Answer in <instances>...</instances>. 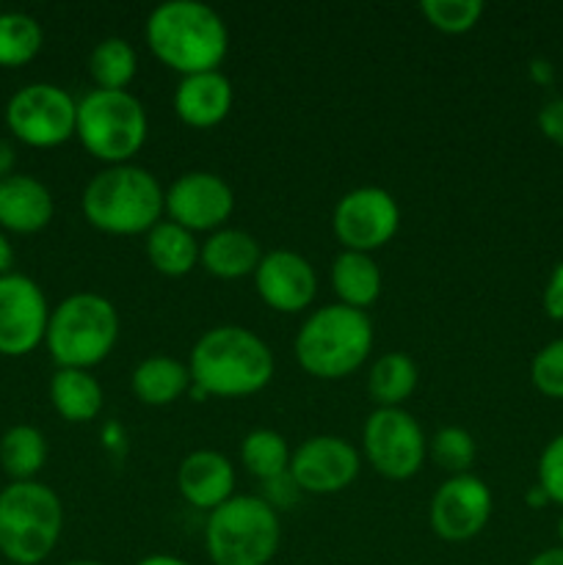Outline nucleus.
Returning <instances> with one entry per match:
<instances>
[{"label":"nucleus","mask_w":563,"mask_h":565,"mask_svg":"<svg viewBox=\"0 0 563 565\" xmlns=\"http://www.w3.org/2000/svg\"><path fill=\"white\" fill-rule=\"evenodd\" d=\"M193 392L204 397H248L274 379V353L243 326H215L204 331L188 359Z\"/></svg>","instance_id":"obj_1"},{"label":"nucleus","mask_w":563,"mask_h":565,"mask_svg":"<svg viewBox=\"0 0 563 565\" xmlns=\"http://www.w3.org/2000/svg\"><path fill=\"white\" fill-rule=\"evenodd\" d=\"M155 58L182 77L215 72L230 50V31L215 9L196 0H169L147 17L144 28Z\"/></svg>","instance_id":"obj_2"},{"label":"nucleus","mask_w":563,"mask_h":565,"mask_svg":"<svg viewBox=\"0 0 563 565\" xmlns=\"http://www.w3.org/2000/svg\"><path fill=\"white\" fill-rule=\"evenodd\" d=\"M163 196L158 177L141 166H105L88 180L83 191V215L105 235H147L163 215Z\"/></svg>","instance_id":"obj_3"},{"label":"nucleus","mask_w":563,"mask_h":565,"mask_svg":"<svg viewBox=\"0 0 563 565\" xmlns=\"http://www.w3.org/2000/svg\"><path fill=\"white\" fill-rule=\"evenodd\" d=\"M373 351V323L368 312L346 303L320 307L298 329L293 353L301 370L320 381H340L357 373Z\"/></svg>","instance_id":"obj_4"},{"label":"nucleus","mask_w":563,"mask_h":565,"mask_svg":"<svg viewBox=\"0 0 563 565\" xmlns=\"http://www.w3.org/2000/svg\"><path fill=\"white\" fill-rule=\"evenodd\" d=\"M64 530V505L39 480L0 491V555L11 565H39L53 555Z\"/></svg>","instance_id":"obj_5"},{"label":"nucleus","mask_w":563,"mask_h":565,"mask_svg":"<svg viewBox=\"0 0 563 565\" xmlns=\"http://www.w3.org/2000/svg\"><path fill=\"white\" fill-rule=\"evenodd\" d=\"M116 340H119V312L99 292H75L50 309L44 345L59 367H97L110 356Z\"/></svg>","instance_id":"obj_6"},{"label":"nucleus","mask_w":563,"mask_h":565,"mask_svg":"<svg viewBox=\"0 0 563 565\" xmlns=\"http://www.w3.org/2000/svg\"><path fill=\"white\" fill-rule=\"evenodd\" d=\"M279 544V511L263 497H232L204 522V550L213 565H268Z\"/></svg>","instance_id":"obj_7"},{"label":"nucleus","mask_w":563,"mask_h":565,"mask_svg":"<svg viewBox=\"0 0 563 565\" xmlns=\"http://www.w3.org/2000/svg\"><path fill=\"white\" fill-rule=\"evenodd\" d=\"M147 110L130 92L92 88L77 99V141L105 166L130 163L147 143Z\"/></svg>","instance_id":"obj_8"},{"label":"nucleus","mask_w":563,"mask_h":565,"mask_svg":"<svg viewBox=\"0 0 563 565\" xmlns=\"http://www.w3.org/2000/svg\"><path fill=\"white\" fill-rule=\"evenodd\" d=\"M77 99L55 83H28L6 103V127L33 149H53L75 136Z\"/></svg>","instance_id":"obj_9"},{"label":"nucleus","mask_w":563,"mask_h":565,"mask_svg":"<svg viewBox=\"0 0 563 565\" xmlns=\"http://www.w3.org/2000/svg\"><path fill=\"white\" fill-rule=\"evenodd\" d=\"M362 450L370 467L386 480H408L423 469L428 439L403 408H375L362 428Z\"/></svg>","instance_id":"obj_10"},{"label":"nucleus","mask_w":563,"mask_h":565,"mask_svg":"<svg viewBox=\"0 0 563 565\" xmlns=\"http://www.w3.org/2000/svg\"><path fill=\"white\" fill-rule=\"evenodd\" d=\"M397 226H401V207L395 196L379 185L348 191L331 215V230L342 252L373 254L397 235Z\"/></svg>","instance_id":"obj_11"},{"label":"nucleus","mask_w":563,"mask_h":565,"mask_svg":"<svg viewBox=\"0 0 563 565\" xmlns=\"http://www.w3.org/2000/svg\"><path fill=\"white\" fill-rule=\"evenodd\" d=\"M50 307L42 287L25 274L0 276V356L20 359L44 342Z\"/></svg>","instance_id":"obj_12"},{"label":"nucleus","mask_w":563,"mask_h":565,"mask_svg":"<svg viewBox=\"0 0 563 565\" xmlns=\"http://www.w3.org/2000/svg\"><path fill=\"white\" fill-rule=\"evenodd\" d=\"M235 210V193L213 171H188L177 177L163 196V213L188 232H219Z\"/></svg>","instance_id":"obj_13"},{"label":"nucleus","mask_w":563,"mask_h":565,"mask_svg":"<svg viewBox=\"0 0 563 565\" xmlns=\"http://www.w3.org/2000/svg\"><path fill=\"white\" fill-rule=\"evenodd\" d=\"M489 486L475 475H453L436 489L428 508V524L434 535H439L447 544H464L472 541L486 530L491 519Z\"/></svg>","instance_id":"obj_14"},{"label":"nucleus","mask_w":563,"mask_h":565,"mask_svg":"<svg viewBox=\"0 0 563 565\" xmlns=\"http://www.w3.org/2000/svg\"><path fill=\"white\" fill-rule=\"evenodd\" d=\"M362 469L357 447L340 436H312L290 456V478L304 494H337Z\"/></svg>","instance_id":"obj_15"},{"label":"nucleus","mask_w":563,"mask_h":565,"mask_svg":"<svg viewBox=\"0 0 563 565\" xmlns=\"http://www.w3.org/2000/svg\"><path fill=\"white\" fill-rule=\"evenodd\" d=\"M254 287L265 307H270L274 312L296 315L315 301L318 274L307 257L287 252V248H276L259 259L257 270H254Z\"/></svg>","instance_id":"obj_16"},{"label":"nucleus","mask_w":563,"mask_h":565,"mask_svg":"<svg viewBox=\"0 0 563 565\" xmlns=\"http://www.w3.org/2000/svg\"><path fill=\"white\" fill-rule=\"evenodd\" d=\"M182 500L199 511H215L235 497V467L224 452L193 450L177 469Z\"/></svg>","instance_id":"obj_17"},{"label":"nucleus","mask_w":563,"mask_h":565,"mask_svg":"<svg viewBox=\"0 0 563 565\" xmlns=\"http://www.w3.org/2000/svg\"><path fill=\"white\" fill-rule=\"evenodd\" d=\"M232 103H235V88L219 70L182 77L174 92L177 116L193 130H210L221 125L230 116Z\"/></svg>","instance_id":"obj_18"},{"label":"nucleus","mask_w":563,"mask_h":565,"mask_svg":"<svg viewBox=\"0 0 563 565\" xmlns=\"http://www.w3.org/2000/svg\"><path fill=\"white\" fill-rule=\"evenodd\" d=\"M53 193L36 177L11 174L0 182V230L33 235L53 221Z\"/></svg>","instance_id":"obj_19"},{"label":"nucleus","mask_w":563,"mask_h":565,"mask_svg":"<svg viewBox=\"0 0 563 565\" xmlns=\"http://www.w3.org/2000/svg\"><path fill=\"white\" fill-rule=\"evenodd\" d=\"M259 259H263V248H259L257 237L243 230H232V226L213 232L199 248V265L210 276L226 281L254 276Z\"/></svg>","instance_id":"obj_20"},{"label":"nucleus","mask_w":563,"mask_h":565,"mask_svg":"<svg viewBox=\"0 0 563 565\" xmlns=\"http://www.w3.org/2000/svg\"><path fill=\"white\" fill-rule=\"evenodd\" d=\"M50 403L66 423L83 425L99 417L105 406V392L92 370L59 367L50 379Z\"/></svg>","instance_id":"obj_21"},{"label":"nucleus","mask_w":563,"mask_h":565,"mask_svg":"<svg viewBox=\"0 0 563 565\" xmlns=\"http://www.w3.org/2000/svg\"><path fill=\"white\" fill-rule=\"evenodd\" d=\"M130 386L132 395L144 406L160 408L185 395L188 386H191V373H188V364L177 362L171 356H149L132 370Z\"/></svg>","instance_id":"obj_22"},{"label":"nucleus","mask_w":563,"mask_h":565,"mask_svg":"<svg viewBox=\"0 0 563 565\" xmlns=\"http://www.w3.org/2000/svg\"><path fill=\"white\" fill-rule=\"evenodd\" d=\"M199 248L202 243H196V235L169 218L147 232L149 265L171 279L191 274L193 265H199Z\"/></svg>","instance_id":"obj_23"},{"label":"nucleus","mask_w":563,"mask_h":565,"mask_svg":"<svg viewBox=\"0 0 563 565\" xmlns=\"http://www.w3.org/2000/svg\"><path fill=\"white\" fill-rule=\"evenodd\" d=\"M331 287L340 303L364 312L381 296V270L370 254L342 252L331 265Z\"/></svg>","instance_id":"obj_24"},{"label":"nucleus","mask_w":563,"mask_h":565,"mask_svg":"<svg viewBox=\"0 0 563 565\" xmlns=\"http://www.w3.org/2000/svg\"><path fill=\"white\" fill-rule=\"evenodd\" d=\"M419 381V370L412 356L403 351L384 353L373 362L368 375V392L379 408H401L414 395Z\"/></svg>","instance_id":"obj_25"},{"label":"nucleus","mask_w":563,"mask_h":565,"mask_svg":"<svg viewBox=\"0 0 563 565\" xmlns=\"http://www.w3.org/2000/svg\"><path fill=\"white\" fill-rule=\"evenodd\" d=\"M47 463V439L33 425H14L0 439V467L9 475L11 483L36 480Z\"/></svg>","instance_id":"obj_26"},{"label":"nucleus","mask_w":563,"mask_h":565,"mask_svg":"<svg viewBox=\"0 0 563 565\" xmlns=\"http://www.w3.org/2000/svg\"><path fill=\"white\" fill-rule=\"evenodd\" d=\"M138 72V55L125 39L108 36L94 44L88 55V75L103 92H127Z\"/></svg>","instance_id":"obj_27"},{"label":"nucleus","mask_w":563,"mask_h":565,"mask_svg":"<svg viewBox=\"0 0 563 565\" xmlns=\"http://www.w3.org/2000/svg\"><path fill=\"white\" fill-rule=\"evenodd\" d=\"M290 447L282 434L270 428H257L246 434L241 445V461L252 478L270 483L290 472Z\"/></svg>","instance_id":"obj_28"},{"label":"nucleus","mask_w":563,"mask_h":565,"mask_svg":"<svg viewBox=\"0 0 563 565\" xmlns=\"http://www.w3.org/2000/svg\"><path fill=\"white\" fill-rule=\"evenodd\" d=\"M44 42L42 25L25 11H0V66L17 70L31 64Z\"/></svg>","instance_id":"obj_29"},{"label":"nucleus","mask_w":563,"mask_h":565,"mask_svg":"<svg viewBox=\"0 0 563 565\" xmlns=\"http://www.w3.org/2000/svg\"><path fill=\"white\" fill-rule=\"evenodd\" d=\"M428 456L453 478V475H467L472 469L475 458H478V445L469 430L447 425V428L436 430L434 439H428Z\"/></svg>","instance_id":"obj_30"},{"label":"nucleus","mask_w":563,"mask_h":565,"mask_svg":"<svg viewBox=\"0 0 563 565\" xmlns=\"http://www.w3.org/2000/svg\"><path fill=\"white\" fill-rule=\"evenodd\" d=\"M425 22L447 36L472 31L484 17V3L480 0H423L419 3Z\"/></svg>","instance_id":"obj_31"},{"label":"nucleus","mask_w":563,"mask_h":565,"mask_svg":"<svg viewBox=\"0 0 563 565\" xmlns=\"http://www.w3.org/2000/svg\"><path fill=\"white\" fill-rule=\"evenodd\" d=\"M530 381L550 401H563V337L541 348L530 364Z\"/></svg>","instance_id":"obj_32"},{"label":"nucleus","mask_w":563,"mask_h":565,"mask_svg":"<svg viewBox=\"0 0 563 565\" xmlns=\"http://www.w3.org/2000/svg\"><path fill=\"white\" fill-rule=\"evenodd\" d=\"M535 475H539L535 486L544 489V494L550 497V502H555V505L563 508V434H557L555 439L546 441V447L541 450Z\"/></svg>","instance_id":"obj_33"},{"label":"nucleus","mask_w":563,"mask_h":565,"mask_svg":"<svg viewBox=\"0 0 563 565\" xmlns=\"http://www.w3.org/2000/svg\"><path fill=\"white\" fill-rule=\"evenodd\" d=\"M539 130L546 141L563 147V97H552L539 110Z\"/></svg>","instance_id":"obj_34"},{"label":"nucleus","mask_w":563,"mask_h":565,"mask_svg":"<svg viewBox=\"0 0 563 565\" xmlns=\"http://www.w3.org/2000/svg\"><path fill=\"white\" fill-rule=\"evenodd\" d=\"M541 303H544L546 318L563 320V263H557L555 268H552L550 279H546L544 298H541Z\"/></svg>","instance_id":"obj_35"},{"label":"nucleus","mask_w":563,"mask_h":565,"mask_svg":"<svg viewBox=\"0 0 563 565\" xmlns=\"http://www.w3.org/2000/svg\"><path fill=\"white\" fill-rule=\"evenodd\" d=\"M268 486V505L270 508H276V511H285V508H290L293 502H296V497H298V486H296V480L290 478V472L287 475H282V478H276V480H270V483H265Z\"/></svg>","instance_id":"obj_36"},{"label":"nucleus","mask_w":563,"mask_h":565,"mask_svg":"<svg viewBox=\"0 0 563 565\" xmlns=\"http://www.w3.org/2000/svg\"><path fill=\"white\" fill-rule=\"evenodd\" d=\"M528 75H530V81L546 88L555 83V66H552V61H546V58H533L528 66Z\"/></svg>","instance_id":"obj_37"},{"label":"nucleus","mask_w":563,"mask_h":565,"mask_svg":"<svg viewBox=\"0 0 563 565\" xmlns=\"http://www.w3.org/2000/svg\"><path fill=\"white\" fill-rule=\"evenodd\" d=\"M14 163H17L14 143L6 141V138H0V182H3L6 177L14 174Z\"/></svg>","instance_id":"obj_38"},{"label":"nucleus","mask_w":563,"mask_h":565,"mask_svg":"<svg viewBox=\"0 0 563 565\" xmlns=\"http://www.w3.org/2000/svg\"><path fill=\"white\" fill-rule=\"evenodd\" d=\"M11 265H14V248H11L6 232H0V276H9Z\"/></svg>","instance_id":"obj_39"},{"label":"nucleus","mask_w":563,"mask_h":565,"mask_svg":"<svg viewBox=\"0 0 563 565\" xmlns=\"http://www.w3.org/2000/svg\"><path fill=\"white\" fill-rule=\"evenodd\" d=\"M528 565H563V546H552V550L539 552Z\"/></svg>","instance_id":"obj_40"},{"label":"nucleus","mask_w":563,"mask_h":565,"mask_svg":"<svg viewBox=\"0 0 563 565\" xmlns=\"http://www.w3.org/2000/svg\"><path fill=\"white\" fill-rule=\"evenodd\" d=\"M524 502H528L530 508H535V511H539V508L550 505V497L544 494V489H541V486H533V489H530L528 494H524Z\"/></svg>","instance_id":"obj_41"},{"label":"nucleus","mask_w":563,"mask_h":565,"mask_svg":"<svg viewBox=\"0 0 563 565\" xmlns=\"http://www.w3.org/2000/svg\"><path fill=\"white\" fill-rule=\"evenodd\" d=\"M136 565H191V563H185L182 557H174V555H149L144 557V561H138Z\"/></svg>","instance_id":"obj_42"},{"label":"nucleus","mask_w":563,"mask_h":565,"mask_svg":"<svg viewBox=\"0 0 563 565\" xmlns=\"http://www.w3.org/2000/svg\"><path fill=\"white\" fill-rule=\"evenodd\" d=\"M64 565H105V563H99V561H70Z\"/></svg>","instance_id":"obj_43"},{"label":"nucleus","mask_w":563,"mask_h":565,"mask_svg":"<svg viewBox=\"0 0 563 565\" xmlns=\"http://www.w3.org/2000/svg\"><path fill=\"white\" fill-rule=\"evenodd\" d=\"M557 541H561V546H563V513H561V519H557Z\"/></svg>","instance_id":"obj_44"},{"label":"nucleus","mask_w":563,"mask_h":565,"mask_svg":"<svg viewBox=\"0 0 563 565\" xmlns=\"http://www.w3.org/2000/svg\"><path fill=\"white\" fill-rule=\"evenodd\" d=\"M0 565H11V563H0Z\"/></svg>","instance_id":"obj_45"},{"label":"nucleus","mask_w":563,"mask_h":565,"mask_svg":"<svg viewBox=\"0 0 563 565\" xmlns=\"http://www.w3.org/2000/svg\"><path fill=\"white\" fill-rule=\"evenodd\" d=\"M0 11H3V9H0Z\"/></svg>","instance_id":"obj_46"}]
</instances>
